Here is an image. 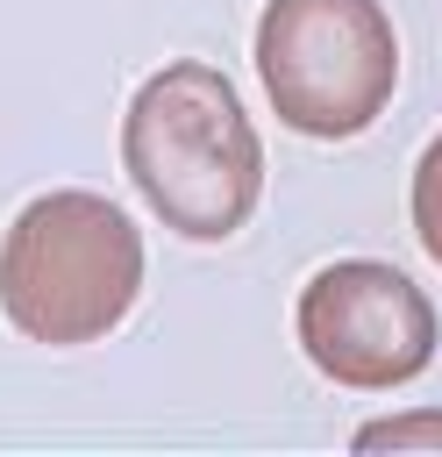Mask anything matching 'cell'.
Returning a JSON list of instances; mask_svg holds the SVG:
<instances>
[{
	"mask_svg": "<svg viewBox=\"0 0 442 457\" xmlns=\"http://www.w3.org/2000/svg\"><path fill=\"white\" fill-rule=\"evenodd\" d=\"M121 164L150 214L185 243H221L257 214L264 143L214 64H164L135 86L121 121Z\"/></svg>",
	"mask_w": 442,
	"mask_h": 457,
	"instance_id": "6da1fadb",
	"label": "cell"
},
{
	"mask_svg": "<svg viewBox=\"0 0 442 457\" xmlns=\"http://www.w3.org/2000/svg\"><path fill=\"white\" fill-rule=\"evenodd\" d=\"M143 293V236L107 193H43L0 243V307L29 343H100Z\"/></svg>",
	"mask_w": 442,
	"mask_h": 457,
	"instance_id": "7a4b0ae2",
	"label": "cell"
},
{
	"mask_svg": "<svg viewBox=\"0 0 442 457\" xmlns=\"http://www.w3.org/2000/svg\"><path fill=\"white\" fill-rule=\"evenodd\" d=\"M257 79L285 129L335 143L385 114L399 86V43L378 0H264Z\"/></svg>",
	"mask_w": 442,
	"mask_h": 457,
	"instance_id": "3957f363",
	"label": "cell"
},
{
	"mask_svg": "<svg viewBox=\"0 0 442 457\" xmlns=\"http://www.w3.org/2000/svg\"><path fill=\"white\" fill-rule=\"evenodd\" d=\"M435 343H442V321L399 264L342 257L314 271L299 293V350L314 357L321 378L349 393H392L421 378Z\"/></svg>",
	"mask_w": 442,
	"mask_h": 457,
	"instance_id": "277c9868",
	"label": "cell"
},
{
	"mask_svg": "<svg viewBox=\"0 0 442 457\" xmlns=\"http://www.w3.org/2000/svg\"><path fill=\"white\" fill-rule=\"evenodd\" d=\"M413 236L428 243V257L442 264V136L421 150L413 164Z\"/></svg>",
	"mask_w": 442,
	"mask_h": 457,
	"instance_id": "5b68a950",
	"label": "cell"
},
{
	"mask_svg": "<svg viewBox=\"0 0 442 457\" xmlns=\"http://www.w3.org/2000/svg\"><path fill=\"white\" fill-rule=\"evenodd\" d=\"M399 443H442V414H392L356 428V450H399Z\"/></svg>",
	"mask_w": 442,
	"mask_h": 457,
	"instance_id": "8992f818",
	"label": "cell"
}]
</instances>
